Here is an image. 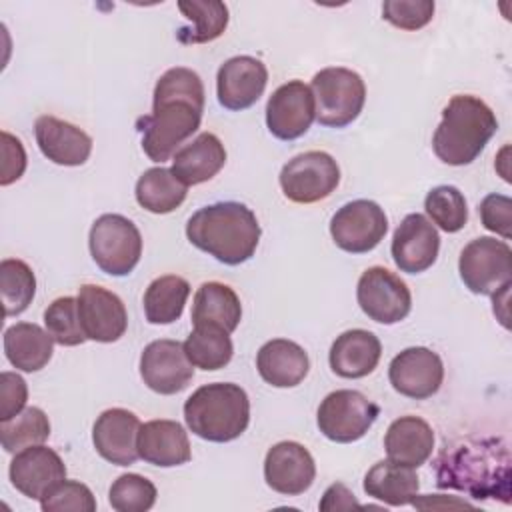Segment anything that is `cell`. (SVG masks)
Listing matches in <instances>:
<instances>
[{
  "mask_svg": "<svg viewBox=\"0 0 512 512\" xmlns=\"http://www.w3.org/2000/svg\"><path fill=\"white\" fill-rule=\"evenodd\" d=\"M204 100V84L190 68L176 66L158 78L152 112L138 120L142 150L152 162L170 160L176 148L200 128Z\"/></svg>",
  "mask_w": 512,
  "mask_h": 512,
  "instance_id": "6da1fadb",
  "label": "cell"
},
{
  "mask_svg": "<svg viewBox=\"0 0 512 512\" xmlns=\"http://www.w3.org/2000/svg\"><path fill=\"white\" fill-rule=\"evenodd\" d=\"M510 450L500 438L446 442L436 458L438 488L466 492L476 500L510 502Z\"/></svg>",
  "mask_w": 512,
  "mask_h": 512,
  "instance_id": "7a4b0ae2",
  "label": "cell"
},
{
  "mask_svg": "<svg viewBox=\"0 0 512 512\" xmlns=\"http://www.w3.org/2000/svg\"><path fill=\"white\" fill-rule=\"evenodd\" d=\"M260 234L256 214L242 202L204 206L186 222L190 244L228 266L250 260L258 248Z\"/></svg>",
  "mask_w": 512,
  "mask_h": 512,
  "instance_id": "3957f363",
  "label": "cell"
},
{
  "mask_svg": "<svg viewBox=\"0 0 512 512\" xmlns=\"http://www.w3.org/2000/svg\"><path fill=\"white\" fill-rule=\"evenodd\" d=\"M496 130V114L482 98L456 94L442 110V120L432 136V150L448 166H466L480 156Z\"/></svg>",
  "mask_w": 512,
  "mask_h": 512,
  "instance_id": "277c9868",
  "label": "cell"
},
{
  "mask_svg": "<svg viewBox=\"0 0 512 512\" xmlns=\"http://www.w3.org/2000/svg\"><path fill=\"white\" fill-rule=\"evenodd\" d=\"M184 420L190 432L202 440L232 442L248 428V394L234 382L204 384L184 402Z\"/></svg>",
  "mask_w": 512,
  "mask_h": 512,
  "instance_id": "5b68a950",
  "label": "cell"
},
{
  "mask_svg": "<svg viewBox=\"0 0 512 512\" xmlns=\"http://www.w3.org/2000/svg\"><path fill=\"white\" fill-rule=\"evenodd\" d=\"M310 90L316 104V120L326 128L352 124L366 102V84L350 68L330 66L314 74Z\"/></svg>",
  "mask_w": 512,
  "mask_h": 512,
  "instance_id": "8992f818",
  "label": "cell"
},
{
  "mask_svg": "<svg viewBox=\"0 0 512 512\" xmlns=\"http://www.w3.org/2000/svg\"><path fill=\"white\" fill-rule=\"evenodd\" d=\"M88 246L96 266L110 276H128L142 256V236L122 214H102L94 220Z\"/></svg>",
  "mask_w": 512,
  "mask_h": 512,
  "instance_id": "52a82bcc",
  "label": "cell"
},
{
  "mask_svg": "<svg viewBox=\"0 0 512 512\" xmlns=\"http://www.w3.org/2000/svg\"><path fill=\"white\" fill-rule=\"evenodd\" d=\"M458 272L470 292L492 296L512 284V250L492 236L474 238L460 252Z\"/></svg>",
  "mask_w": 512,
  "mask_h": 512,
  "instance_id": "ba28073f",
  "label": "cell"
},
{
  "mask_svg": "<svg viewBox=\"0 0 512 512\" xmlns=\"http://www.w3.org/2000/svg\"><path fill=\"white\" fill-rule=\"evenodd\" d=\"M380 416L378 404L358 390H334L318 406L316 424L320 432L338 444L360 440Z\"/></svg>",
  "mask_w": 512,
  "mask_h": 512,
  "instance_id": "9c48e42d",
  "label": "cell"
},
{
  "mask_svg": "<svg viewBox=\"0 0 512 512\" xmlns=\"http://www.w3.org/2000/svg\"><path fill=\"white\" fill-rule=\"evenodd\" d=\"M278 182L290 202L314 204L336 190L340 184V168L328 152L308 150L282 166Z\"/></svg>",
  "mask_w": 512,
  "mask_h": 512,
  "instance_id": "30bf717a",
  "label": "cell"
},
{
  "mask_svg": "<svg viewBox=\"0 0 512 512\" xmlns=\"http://www.w3.org/2000/svg\"><path fill=\"white\" fill-rule=\"evenodd\" d=\"M388 232V218L374 200H352L330 218V236L334 244L348 254H366L374 250Z\"/></svg>",
  "mask_w": 512,
  "mask_h": 512,
  "instance_id": "8fae6325",
  "label": "cell"
},
{
  "mask_svg": "<svg viewBox=\"0 0 512 512\" xmlns=\"http://www.w3.org/2000/svg\"><path fill=\"white\" fill-rule=\"evenodd\" d=\"M360 310L378 324H396L410 314L412 294L406 282L382 266L362 272L356 286Z\"/></svg>",
  "mask_w": 512,
  "mask_h": 512,
  "instance_id": "7c38bea8",
  "label": "cell"
},
{
  "mask_svg": "<svg viewBox=\"0 0 512 512\" xmlns=\"http://www.w3.org/2000/svg\"><path fill=\"white\" fill-rule=\"evenodd\" d=\"M140 378L156 394L182 392L194 378V366L178 340H154L140 354Z\"/></svg>",
  "mask_w": 512,
  "mask_h": 512,
  "instance_id": "4fadbf2b",
  "label": "cell"
},
{
  "mask_svg": "<svg viewBox=\"0 0 512 512\" xmlns=\"http://www.w3.org/2000/svg\"><path fill=\"white\" fill-rule=\"evenodd\" d=\"M316 118L314 94L302 80H290L278 86L266 104V126L278 140H296L304 136Z\"/></svg>",
  "mask_w": 512,
  "mask_h": 512,
  "instance_id": "5bb4252c",
  "label": "cell"
},
{
  "mask_svg": "<svg viewBox=\"0 0 512 512\" xmlns=\"http://www.w3.org/2000/svg\"><path fill=\"white\" fill-rule=\"evenodd\" d=\"M388 380L392 388L406 398H432L444 380L442 358L426 346H410L392 358Z\"/></svg>",
  "mask_w": 512,
  "mask_h": 512,
  "instance_id": "9a60e30c",
  "label": "cell"
},
{
  "mask_svg": "<svg viewBox=\"0 0 512 512\" xmlns=\"http://www.w3.org/2000/svg\"><path fill=\"white\" fill-rule=\"evenodd\" d=\"M80 324L88 340L110 344L124 336L128 328V314L124 302L110 290L84 284L78 290Z\"/></svg>",
  "mask_w": 512,
  "mask_h": 512,
  "instance_id": "2e32d148",
  "label": "cell"
},
{
  "mask_svg": "<svg viewBox=\"0 0 512 512\" xmlns=\"http://www.w3.org/2000/svg\"><path fill=\"white\" fill-rule=\"evenodd\" d=\"M440 250V236L436 226L424 214H408L398 224L392 236V260L400 272L420 274L428 270Z\"/></svg>",
  "mask_w": 512,
  "mask_h": 512,
  "instance_id": "e0dca14e",
  "label": "cell"
},
{
  "mask_svg": "<svg viewBox=\"0 0 512 512\" xmlns=\"http://www.w3.org/2000/svg\"><path fill=\"white\" fill-rule=\"evenodd\" d=\"M8 476L20 494L40 502L50 488L66 478V464L56 450L36 444L14 454Z\"/></svg>",
  "mask_w": 512,
  "mask_h": 512,
  "instance_id": "ac0fdd59",
  "label": "cell"
},
{
  "mask_svg": "<svg viewBox=\"0 0 512 512\" xmlns=\"http://www.w3.org/2000/svg\"><path fill=\"white\" fill-rule=\"evenodd\" d=\"M316 478L312 454L300 442L284 440L274 444L264 458L266 484L284 496L304 494Z\"/></svg>",
  "mask_w": 512,
  "mask_h": 512,
  "instance_id": "d6986e66",
  "label": "cell"
},
{
  "mask_svg": "<svg viewBox=\"0 0 512 512\" xmlns=\"http://www.w3.org/2000/svg\"><path fill=\"white\" fill-rule=\"evenodd\" d=\"M268 84L266 66L254 56L228 58L216 74V96L226 110H246L258 102Z\"/></svg>",
  "mask_w": 512,
  "mask_h": 512,
  "instance_id": "ffe728a7",
  "label": "cell"
},
{
  "mask_svg": "<svg viewBox=\"0 0 512 512\" xmlns=\"http://www.w3.org/2000/svg\"><path fill=\"white\" fill-rule=\"evenodd\" d=\"M140 420L126 408L104 410L92 426V442L96 452L116 466H130L138 456Z\"/></svg>",
  "mask_w": 512,
  "mask_h": 512,
  "instance_id": "44dd1931",
  "label": "cell"
},
{
  "mask_svg": "<svg viewBox=\"0 0 512 512\" xmlns=\"http://www.w3.org/2000/svg\"><path fill=\"white\" fill-rule=\"evenodd\" d=\"M40 152L58 166H82L92 152V138L78 126L44 114L34 124Z\"/></svg>",
  "mask_w": 512,
  "mask_h": 512,
  "instance_id": "7402d4cb",
  "label": "cell"
},
{
  "mask_svg": "<svg viewBox=\"0 0 512 512\" xmlns=\"http://www.w3.org/2000/svg\"><path fill=\"white\" fill-rule=\"evenodd\" d=\"M382 344L370 330L352 328L342 332L330 346L328 362L336 376L356 380L364 378L378 366Z\"/></svg>",
  "mask_w": 512,
  "mask_h": 512,
  "instance_id": "603a6c76",
  "label": "cell"
},
{
  "mask_svg": "<svg viewBox=\"0 0 512 512\" xmlns=\"http://www.w3.org/2000/svg\"><path fill=\"white\" fill-rule=\"evenodd\" d=\"M138 456L160 468L186 464L192 456L190 440L176 420H150L138 432Z\"/></svg>",
  "mask_w": 512,
  "mask_h": 512,
  "instance_id": "cb8c5ba5",
  "label": "cell"
},
{
  "mask_svg": "<svg viewBox=\"0 0 512 512\" xmlns=\"http://www.w3.org/2000/svg\"><path fill=\"white\" fill-rule=\"evenodd\" d=\"M256 368L266 384L274 388H294L308 376L310 360L300 344L288 338H274L260 346Z\"/></svg>",
  "mask_w": 512,
  "mask_h": 512,
  "instance_id": "d4e9b609",
  "label": "cell"
},
{
  "mask_svg": "<svg viewBox=\"0 0 512 512\" xmlns=\"http://www.w3.org/2000/svg\"><path fill=\"white\" fill-rule=\"evenodd\" d=\"M226 164V148L212 132L198 134L192 142L184 144L172 156L174 176L186 184L196 186L212 180Z\"/></svg>",
  "mask_w": 512,
  "mask_h": 512,
  "instance_id": "484cf974",
  "label": "cell"
},
{
  "mask_svg": "<svg viewBox=\"0 0 512 512\" xmlns=\"http://www.w3.org/2000/svg\"><path fill=\"white\" fill-rule=\"evenodd\" d=\"M384 450L388 460L418 468L434 452V430L420 416H400L384 434Z\"/></svg>",
  "mask_w": 512,
  "mask_h": 512,
  "instance_id": "4316f807",
  "label": "cell"
},
{
  "mask_svg": "<svg viewBox=\"0 0 512 512\" xmlns=\"http://www.w3.org/2000/svg\"><path fill=\"white\" fill-rule=\"evenodd\" d=\"M54 352V340L34 322H16L4 330V354L22 372L42 370Z\"/></svg>",
  "mask_w": 512,
  "mask_h": 512,
  "instance_id": "83f0119b",
  "label": "cell"
},
{
  "mask_svg": "<svg viewBox=\"0 0 512 512\" xmlns=\"http://www.w3.org/2000/svg\"><path fill=\"white\" fill-rule=\"evenodd\" d=\"M242 318V304L238 294L222 282H204L194 294L192 324L218 326L232 334Z\"/></svg>",
  "mask_w": 512,
  "mask_h": 512,
  "instance_id": "f1b7e54d",
  "label": "cell"
},
{
  "mask_svg": "<svg viewBox=\"0 0 512 512\" xmlns=\"http://www.w3.org/2000/svg\"><path fill=\"white\" fill-rule=\"evenodd\" d=\"M362 486L368 496L388 506H408L416 498L420 482L414 468L380 460L366 472Z\"/></svg>",
  "mask_w": 512,
  "mask_h": 512,
  "instance_id": "f546056e",
  "label": "cell"
},
{
  "mask_svg": "<svg viewBox=\"0 0 512 512\" xmlns=\"http://www.w3.org/2000/svg\"><path fill=\"white\" fill-rule=\"evenodd\" d=\"M188 194V186L182 184L170 168L154 166L144 170L138 178L134 196L136 202L152 214H168L176 210Z\"/></svg>",
  "mask_w": 512,
  "mask_h": 512,
  "instance_id": "4dcf8cb0",
  "label": "cell"
},
{
  "mask_svg": "<svg viewBox=\"0 0 512 512\" xmlns=\"http://www.w3.org/2000/svg\"><path fill=\"white\" fill-rule=\"evenodd\" d=\"M178 10L192 26H182L176 38L182 44H206L220 38L228 26V6L218 0L178 2Z\"/></svg>",
  "mask_w": 512,
  "mask_h": 512,
  "instance_id": "1f68e13d",
  "label": "cell"
},
{
  "mask_svg": "<svg viewBox=\"0 0 512 512\" xmlns=\"http://www.w3.org/2000/svg\"><path fill=\"white\" fill-rule=\"evenodd\" d=\"M190 296V284L186 278L166 274L152 280L144 292V314L150 324L176 322Z\"/></svg>",
  "mask_w": 512,
  "mask_h": 512,
  "instance_id": "d6a6232c",
  "label": "cell"
},
{
  "mask_svg": "<svg viewBox=\"0 0 512 512\" xmlns=\"http://www.w3.org/2000/svg\"><path fill=\"white\" fill-rule=\"evenodd\" d=\"M182 346L192 366L206 372L224 368L234 354L230 334L218 326H194Z\"/></svg>",
  "mask_w": 512,
  "mask_h": 512,
  "instance_id": "836d02e7",
  "label": "cell"
},
{
  "mask_svg": "<svg viewBox=\"0 0 512 512\" xmlns=\"http://www.w3.org/2000/svg\"><path fill=\"white\" fill-rule=\"evenodd\" d=\"M36 276L32 268L18 258H4L0 262V296L4 316L22 314L34 300Z\"/></svg>",
  "mask_w": 512,
  "mask_h": 512,
  "instance_id": "e575fe53",
  "label": "cell"
},
{
  "mask_svg": "<svg viewBox=\"0 0 512 512\" xmlns=\"http://www.w3.org/2000/svg\"><path fill=\"white\" fill-rule=\"evenodd\" d=\"M50 436V420L44 410L28 406L10 420L0 422V442L10 454H16L28 446L44 444Z\"/></svg>",
  "mask_w": 512,
  "mask_h": 512,
  "instance_id": "d590c367",
  "label": "cell"
},
{
  "mask_svg": "<svg viewBox=\"0 0 512 512\" xmlns=\"http://www.w3.org/2000/svg\"><path fill=\"white\" fill-rule=\"evenodd\" d=\"M424 210L432 224L440 230L454 234L468 222V206L464 194L456 186H436L424 198Z\"/></svg>",
  "mask_w": 512,
  "mask_h": 512,
  "instance_id": "8d00e7d4",
  "label": "cell"
},
{
  "mask_svg": "<svg viewBox=\"0 0 512 512\" xmlns=\"http://www.w3.org/2000/svg\"><path fill=\"white\" fill-rule=\"evenodd\" d=\"M44 326L60 346H78L88 340L80 324L78 298L72 296H62L48 304L44 310Z\"/></svg>",
  "mask_w": 512,
  "mask_h": 512,
  "instance_id": "74e56055",
  "label": "cell"
},
{
  "mask_svg": "<svg viewBox=\"0 0 512 512\" xmlns=\"http://www.w3.org/2000/svg\"><path fill=\"white\" fill-rule=\"evenodd\" d=\"M156 486L140 474L118 476L108 492V502L116 512H146L156 504Z\"/></svg>",
  "mask_w": 512,
  "mask_h": 512,
  "instance_id": "f35d334b",
  "label": "cell"
},
{
  "mask_svg": "<svg viewBox=\"0 0 512 512\" xmlns=\"http://www.w3.org/2000/svg\"><path fill=\"white\" fill-rule=\"evenodd\" d=\"M44 512H94L96 498L92 490L78 480H62L40 500Z\"/></svg>",
  "mask_w": 512,
  "mask_h": 512,
  "instance_id": "ab89813d",
  "label": "cell"
},
{
  "mask_svg": "<svg viewBox=\"0 0 512 512\" xmlns=\"http://www.w3.org/2000/svg\"><path fill=\"white\" fill-rule=\"evenodd\" d=\"M432 0H386L382 4V18L400 30H420L434 16Z\"/></svg>",
  "mask_w": 512,
  "mask_h": 512,
  "instance_id": "60d3db41",
  "label": "cell"
},
{
  "mask_svg": "<svg viewBox=\"0 0 512 512\" xmlns=\"http://www.w3.org/2000/svg\"><path fill=\"white\" fill-rule=\"evenodd\" d=\"M482 226L504 240L512 236V200L504 194H488L478 206Z\"/></svg>",
  "mask_w": 512,
  "mask_h": 512,
  "instance_id": "b9f144b4",
  "label": "cell"
},
{
  "mask_svg": "<svg viewBox=\"0 0 512 512\" xmlns=\"http://www.w3.org/2000/svg\"><path fill=\"white\" fill-rule=\"evenodd\" d=\"M28 386L16 372L0 374V422L14 418L26 408Z\"/></svg>",
  "mask_w": 512,
  "mask_h": 512,
  "instance_id": "7bdbcfd3",
  "label": "cell"
},
{
  "mask_svg": "<svg viewBox=\"0 0 512 512\" xmlns=\"http://www.w3.org/2000/svg\"><path fill=\"white\" fill-rule=\"evenodd\" d=\"M2 174L0 184L8 186L18 180L26 170V152L22 142L10 132H2Z\"/></svg>",
  "mask_w": 512,
  "mask_h": 512,
  "instance_id": "ee69618b",
  "label": "cell"
},
{
  "mask_svg": "<svg viewBox=\"0 0 512 512\" xmlns=\"http://www.w3.org/2000/svg\"><path fill=\"white\" fill-rule=\"evenodd\" d=\"M322 512H334V510H350V508H360V502L356 500L354 492H350L342 482H336L326 488L322 494V500L318 504Z\"/></svg>",
  "mask_w": 512,
  "mask_h": 512,
  "instance_id": "f6af8a7d",
  "label": "cell"
},
{
  "mask_svg": "<svg viewBox=\"0 0 512 512\" xmlns=\"http://www.w3.org/2000/svg\"><path fill=\"white\" fill-rule=\"evenodd\" d=\"M412 506L418 510H450V508H474L470 502L460 500L456 496H442V494H428V496H418L412 500Z\"/></svg>",
  "mask_w": 512,
  "mask_h": 512,
  "instance_id": "bcb514c9",
  "label": "cell"
}]
</instances>
